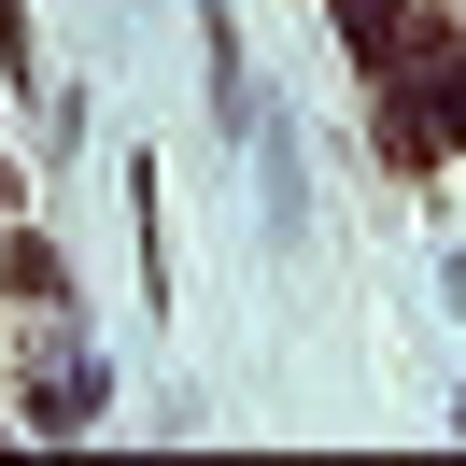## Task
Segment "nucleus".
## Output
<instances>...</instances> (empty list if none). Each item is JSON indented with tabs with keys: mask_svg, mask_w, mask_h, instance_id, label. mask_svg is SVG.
<instances>
[{
	"mask_svg": "<svg viewBox=\"0 0 466 466\" xmlns=\"http://www.w3.org/2000/svg\"><path fill=\"white\" fill-rule=\"evenodd\" d=\"M0 297H15V311H43V297H57V255H43V240H0Z\"/></svg>",
	"mask_w": 466,
	"mask_h": 466,
	"instance_id": "1",
	"label": "nucleus"
},
{
	"mask_svg": "<svg viewBox=\"0 0 466 466\" xmlns=\"http://www.w3.org/2000/svg\"><path fill=\"white\" fill-rule=\"evenodd\" d=\"M438 127H452V142H466V71H438Z\"/></svg>",
	"mask_w": 466,
	"mask_h": 466,
	"instance_id": "2",
	"label": "nucleus"
}]
</instances>
